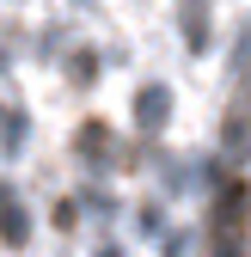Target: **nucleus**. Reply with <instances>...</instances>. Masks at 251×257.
<instances>
[]
</instances>
